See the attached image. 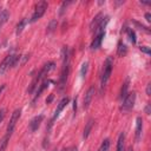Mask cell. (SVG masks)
I'll return each instance as SVG.
<instances>
[{
	"instance_id": "obj_1",
	"label": "cell",
	"mask_w": 151,
	"mask_h": 151,
	"mask_svg": "<svg viewBox=\"0 0 151 151\" xmlns=\"http://www.w3.org/2000/svg\"><path fill=\"white\" fill-rule=\"evenodd\" d=\"M112 66H113L112 58L109 57V58L105 60L104 67H103V73H101V79H100L101 88L105 87V85L107 84V81H109V79H110V76H111V72H112Z\"/></svg>"
},
{
	"instance_id": "obj_2",
	"label": "cell",
	"mask_w": 151,
	"mask_h": 151,
	"mask_svg": "<svg viewBox=\"0 0 151 151\" xmlns=\"http://www.w3.org/2000/svg\"><path fill=\"white\" fill-rule=\"evenodd\" d=\"M19 59H20V57L19 55H15V54H8V55H6L5 59L0 64V76L4 74L9 67L15 66V64L19 61Z\"/></svg>"
},
{
	"instance_id": "obj_3",
	"label": "cell",
	"mask_w": 151,
	"mask_h": 151,
	"mask_svg": "<svg viewBox=\"0 0 151 151\" xmlns=\"http://www.w3.org/2000/svg\"><path fill=\"white\" fill-rule=\"evenodd\" d=\"M134 100H136V92H130L125 96V98L123 99V103H122V107L120 110L123 112H129L133 105H134Z\"/></svg>"
},
{
	"instance_id": "obj_4",
	"label": "cell",
	"mask_w": 151,
	"mask_h": 151,
	"mask_svg": "<svg viewBox=\"0 0 151 151\" xmlns=\"http://www.w3.org/2000/svg\"><path fill=\"white\" fill-rule=\"evenodd\" d=\"M46 8H47V2H46V1H40V2H38V4L35 5V9H34V13H33V15H32L31 21L34 22V21H37L38 19H40V18L44 15Z\"/></svg>"
},
{
	"instance_id": "obj_5",
	"label": "cell",
	"mask_w": 151,
	"mask_h": 151,
	"mask_svg": "<svg viewBox=\"0 0 151 151\" xmlns=\"http://www.w3.org/2000/svg\"><path fill=\"white\" fill-rule=\"evenodd\" d=\"M20 110L19 109H17L13 113H12V116H11V119H9V123H8V126H7V134L8 136H11V133L13 132V130H14V127H15V124H17V122L19 120V118H20Z\"/></svg>"
},
{
	"instance_id": "obj_6",
	"label": "cell",
	"mask_w": 151,
	"mask_h": 151,
	"mask_svg": "<svg viewBox=\"0 0 151 151\" xmlns=\"http://www.w3.org/2000/svg\"><path fill=\"white\" fill-rule=\"evenodd\" d=\"M93 94H94V87L91 86V87L87 90V92H86V94H85V97H84V104H83L84 109H87V107L90 106L91 100H92V98H93Z\"/></svg>"
},
{
	"instance_id": "obj_7",
	"label": "cell",
	"mask_w": 151,
	"mask_h": 151,
	"mask_svg": "<svg viewBox=\"0 0 151 151\" xmlns=\"http://www.w3.org/2000/svg\"><path fill=\"white\" fill-rule=\"evenodd\" d=\"M42 118H44V117L40 114V116L34 117V118L31 120V123H29V130H31L32 132H34V131L38 130V127L40 126V124H41V122H42Z\"/></svg>"
},
{
	"instance_id": "obj_8",
	"label": "cell",
	"mask_w": 151,
	"mask_h": 151,
	"mask_svg": "<svg viewBox=\"0 0 151 151\" xmlns=\"http://www.w3.org/2000/svg\"><path fill=\"white\" fill-rule=\"evenodd\" d=\"M101 21H103V14L99 13V14H97V15L94 17V19H93V20L91 21V24H90V28H91V31H92V32H96L97 28L99 27V25H100Z\"/></svg>"
},
{
	"instance_id": "obj_9",
	"label": "cell",
	"mask_w": 151,
	"mask_h": 151,
	"mask_svg": "<svg viewBox=\"0 0 151 151\" xmlns=\"http://www.w3.org/2000/svg\"><path fill=\"white\" fill-rule=\"evenodd\" d=\"M104 35H105V32H99V33L96 34V37H94V39H93V41H92V44H91V48H92V50H96V48H98V47L100 46Z\"/></svg>"
},
{
	"instance_id": "obj_10",
	"label": "cell",
	"mask_w": 151,
	"mask_h": 151,
	"mask_svg": "<svg viewBox=\"0 0 151 151\" xmlns=\"http://www.w3.org/2000/svg\"><path fill=\"white\" fill-rule=\"evenodd\" d=\"M67 103H68V98H63V99L60 100V103L58 104V107H57V110H55V112H54V116H53V119H52V120H54V119L60 114V112H61L63 109L67 105Z\"/></svg>"
},
{
	"instance_id": "obj_11",
	"label": "cell",
	"mask_w": 151,
	"mask_h": 151,
	"mask_svg": "<svg viewBox=\"0 0 151 151\" xmlns=\"http://www.w3.org/2000/svg\"><path fill=\"white\" fill-rule=\"evenodd\" d=\"M142 131H143V120L140 117L137 118V124H136V140L138 142L142 137Z\"/></svg>"
},
{
	"instance_id": "obj_12",
	"label": "cell",
	"mask_w": 151,
	"mask_h": 151,
	"mask_svg": "<svg viewBox=\"0 0 151 151\" xmlns=\"http://www.w3.org/2000/svg\"><path fill=\"white\" fill-rule=\"evenodd\" d=\"M124 140H125V134L120 133L117 142V151H124Z\"/></svg>"
},
{
	"instance_id": "obj_13",
	"label": "cell",
	"mask_w": 151,
	"mask_h": 151,
	"mask_svg": "<svg viewBox=\"0 0 151 151\" xmlns=\"http://www.w3.org/2000/svg\"><path fill=\"white\" fill-rule=\"evenodd\" d=\"M127 90H129V79H126L125 83L122 86V90H120V99H124L125 98V96L127 94Z\"/></svg>"
},
{
	"instance_id": "obj_14",
	"label": "cell",
	"mask_w": 151,
	"mask_h": 151,
	"mask_svg": "<svg viewBox=\"0 0 151 151\" xmlns=\"http://www.w3.org/2000/svg\"><path fill=\"white\" fill-rule=\"evenodd\" d=\"M92 126H93V120H92V119H90V120L87 122V124H86L85 129H84V134H83V137H84V138H87V137H88V134H90V131H91Z\"/></svg>"
},
{
	"instance_id": "obj_15",
	"label": "cell",
	"mask_w": 151,
	"mask_h": 151,
	"mask_svg": "<svg viewBox=\"0 0 151 151\" xmlns=\"http://www.w3.org/2000/svg\"><path fill=\"white\" fill-rule=\"evenodd\" d=\"M126 46H125V44H123L122 41H119V44H118V51H117V53H118V55L119 57H123V55H125L126 54Z\"/></svg>"
},
{
	"instance_id": "obj_16",
	"label": "cell",
	"mask_w": 151,
	"mask_h": 151,
	"mask_svg": "<svg viewBox=\"0 0 151 151\" xmlns=\"http://www.w3.org/2000/svg\"><path fill=\"white\" fill-rule=\"evenodd\" d=\"M8 138H9V136L6 134V136L1 139V142H0V151H5V150H6V147H7V143H8Z\"/></svg>"
},
{
	"instance_id": "obj_17",
	"label": "cell",
	"mask_w": 151,
	"mask_h": 151,
	"mask_svg": "<svg viewBox=\"0 0 151 151\" xmlns=\"http://www.w3.org/2000/svg\"><path fill=\"white\" fill-rule=\"evenodd\" d=\"M109 147H110V139H104L100 147H99V151H109Z\"/></svg>"
},
{
	"instance_id": "obj_18",
	"label": "cell",
	"mask_w": 151,
	"mask_h": 151,
	"mask_svg": "<svg viewBox=\"0 0 151 151\" xmlns=\"http://www.w3.org/2000/svg\"><path fill=\"white\" fill-rule=\"evenodd\" d=\"M25 24H26V19H21L20 22L17 25V31H15L17 34H20V33L22 32V29H24V27H25Z\"/></svg>"
},
{
	"instance_id": "obj_19",
	"label": "cell",
	"mask_w": 151,
	"mask_h": 151,
	"mask_svg": "<svg viewBox=\"0 0 151 151\" xmlns=\"http://www.w3.org/2000/svg\"><path fill=\"white\" fill-rule=\"evenodd\" d=\"M7 19H8V12L6 9L1 11V13H0V25L4 24V22H6Z\"/></svg>"
},
{
	"instance_id": "obj_20",
	"label": "cell",
	"mask_w": 151,
	"mask_h": 151,
	"mask_svg": "<svg viewBox=\"0 0 151 151\" xmlns=\"http://www.w3.org/2000/svg\"><path fill=\"white\" fill-rule=\"evenodd\" d=\"M57 25H58L57 20H51L50 24H48V26H47V32H52V31H54V29L57 28Z\"/></svg>"
},
{
	"instance_id": "obj_21",
	"label": "cell",
	"mask_w": 151,
	"mask_h": 151,
	"mask_svg": "<svg viewBox=\"0 0 151 151\" xmlns=\"http://www.w3.org/2000/svg\"><path fill=\"white\" fill-rule=\"evenodd\" d=\"M46 86H47V83H46V81H45V83H42V84L40 85V87H39V90L37 91V94H35V97H34V99H33V101H34V100H35L37 98H39V97H40V94H41V92H42V91L45 90V87H46Z\"/></svg>"
},
{
	"instance_id": "obj_22",
	"label": "cell",
	"mask_w": 151,
	"mask_h": 151,
	"mask_svg": "<svg viewBox=\"0 0 151 151\" xmlns=\"http://www.w3.org/2000/svg\"><path fill=\"white\" fill-rule=\"evenodd\" d=\"M126 32H127V35H129V38H130V41H131L132 44H134V42H136V34H134V32H133L132 29H126Z\"/></svg>"
},
{
	"instance_id": "obj_23",
	"label": "cell",
	"mask_w": 151,
	"mask_h": 151,
	"mask_svg": "<svg viewBox=\"0 0 151 151\" xmlns=\"http://www.w3.org/2000/svg\"><path fill=\"white\" fill-rule=\"evenodd\" d=\"M87 67H88V63H84L81 65V70H80V76L84 78L86 76V72H87Z\"/></svg>"
},
{
	"instance_id": "obj_24",
	"label": "cell",
	"mask_w": 151,
	"mask_h": 151,
	"mask_svg": "<svg viewBox=\"0 0 151 151\" xmlns=\"http://www.w3.org/2000/svg\"><path fill=\"white\" fill-rule=\"evenodd\" d=\"M28 58H29V55H28V54L21 55V57H20V59H21V60L19 61V64H20V65H25V64H26V61L28 60Z\"/></svg>"
},
{
	"instance_id": "obj_25",
	"label": "cell",
	"mask_w": 151,
	"mask_h": 151,
	"mask_svg": "<svg viewBox=\"0 0 151 151\" xmlns=\"http://www.w3.org/2000/svg\"><path fill=\"white\" fill-rule=\"evenodd\" d=\"M70 2H63V5H61V7H60V12H59V14L60 15H63L64 14V12H65V7H67V5H68Z\"/></svg>"
},
{
	"instance_id": "obj_26",
	"label": "cell",
	"mask_w": 151,
	"mask_h": 151,
	"mask_svg": "<svg viewBox=\"0 0 151 151\" xmlns=\"http://www.w3.org/2000/svg\"><path fill=\"white\" fill-rule=\"evenodd\" d=\"M140 51H143V52L146 53V54H150V48L146 47V46H140Z\"/></svg>"
},
{
	"instance_id": "obj_27",
	"label": "cell",
	"mask_w": 151,
	"mask_h": 151,
	"mask_svg": "<svg viewBox=\"0 0 151 151\" xmlns=\"http://www.w3.org/2000/svg\"><path fill=\"white\" fill-rule=\"evenodd\" d=\"M5 114H6V110H5V109H1V110H0V123L2 122Z\"/></svg>"
},
{
	"instance_id": "obj_28",
	"label": "cell",
	"mask_w": 151,
	"mask_h": 151,
	"mask_svg": "<svg viewBox=\"0 0 151 151\" xmlns=\"http://www.w3.org/2000/svg\"><path fill=\"white\" fill-rule=\"evenodd\" d=\"M146 94H147V96L151 94V84H150V83H149L147 86H146Z\"/></svg>"
},
{
	"instance_id": "obj_29",
	"label": "cell",
	"mask_w": 151,
	"mask_h": 151,
	"mask_svg": "<svg viewBox=\"0 0 151 151\" xmlns=\"http://www.w3.org/2000/svg\"><path fill=\"white\" fill-rule=\"evenodd\" d=\"M145 18H146L147 21H151V14H150V13H146V14H145Z\"/></svg>"
},
{
	"instance_id": "obj_30",
	"label": "cell",
	"mask_w": 151,
	"mask_h": 151,
	"mask_svg": "<svg viewBox=\"0 0 151 151\" xmlns=\"http://www.w3.org/2000/svg\"><path fill=\"white\" fill-rule=\"evenodd\" d=\"M73 110H74V112L77 111V100L76 99L73 100Z\"/></svg>"
},
{
	"instance_id": "obj_31",
	"label": "cell",
	"mask_w": 151,
	"mask_h": 151,
	"mask_svg": "<svg viewBox=\"0 0 151 151\" xmlns=\"http://www.w3.org/2000/svg\"><path fill=\"white\" fill-rule=\"evenodd\" d=\"M145 111H146V113H147V114H150V104H147V105H146Z\"/></svg>"
},
{
	"instance_id": "obj_32",
	"label": "cell",
	"mask_w": 151,
	"mask_h": 151,
	"mask_svg": "<svg viewBox=\"0 0 151 151\" xmlns=\"http://www.w3.org/2000/svg\"><path fill=\"white\" fill-rule=\"evenodd\" d=\"M52 98H53V96L51 94V96H50V98H48V99H46V101H47V103H50V101L52 100Z\"/></svg>"
},
{
	"instance_id": "obj_33",
	"label": "cell",
	"mask_w": 151,
	"mask_h": 151,
	"mask_svg": "<svg viewBox=\"0 0 151 151\" xmlns=\"http://www.w3.org/2000/svg\"><path fill=\"white\" fill-rule=\"evenodd\" d=\"M4 88H5V85H1V86H0V94H1V92L4 91Z\"/></svg>"
},
{
	"instance_id": "obj_34",
	"label": "cell",
	"mask_w": 151,
	"mask_h": 151,
	"mask_svg": "<svg viewBox=\"0 0 151 151\" xmlns=\"http://www.w3.org/2000/svg\"><path fill=\"white\" fill-rule=\"evenodd\" d=\"M127 151H133V149H132V147H129V149H127Z\"/></svg>"
},
{
	"instance_id": "obj_35",
	"label": "cell",
	"mask_w": 151,
	"mask_h": 151,
	"mask_svg": "<svg viewBox=\"0 0 151 151\" xmlns=\"http://www.w3.org/2000/svg\"><path fill=\"white\" fill-rule=\"evenodd\" d=\"M54 151H57V150H54Z\"/></svg>"
}]
</instances>
